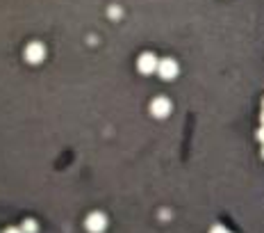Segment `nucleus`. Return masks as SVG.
<instances>
[{
	"mask_svg": "<svg viewBox=\"0 0 264 233\" xmlns=\"http://www.w3.org/2000/svg\"><path fill=\"white\" fill-rule=\"evenodd\" d=\"M157 66H160V60L153 55V53H144V55H139V60H137V69H139L144 76L155 74Z\"/></svg>",
	"mask_w": 264,
	"mask_h": 233,
	"instance_id": "obj_1",
	"label": "nucleus"
},
{
	"mask_svg": "<svg viewBox=\"0 0 264 233\" xmlns=\"http://www.w3.org/2000/svg\"><path fill=\"white\" fill-rule=\"evenodd\" d=\"M85 226L89 233H102L107 229V217L102 215V213H91V215L87 217Z\"/></svg>",
	"mask_w": 264,
	"mask_h": 233,
	"instance_id": "obj_2",
	"label": "nucleus"
},
{
	"mask_svg": "<svg viewBox=\"0 0 264 233\" xmlns=\"http://www.w3.org/2000/svg\"><path fill=\"white\" fill-rule=\"evenodd\" d=\"M157 74L162 76V80H173L178 76V62L166 57V60H160V66H157Z\"/></svg>",
	"mask_w": 264,
	"mask_h": 233,
	"instance_id": "obj_3",
	"label": "nucleus"
},
{
	"mask_svg": "<svg viewBox=\"0 0 264 233\" xmlns=\"http://www.w3.org/2000/svg\"><path fill=\"white\" fill-rule=\"evenodd\" d=\"M43 57H46V48H43V43L32 41L30 46L25 48V60L30 62V64H39V62H43Z\"/></svg>",
	"mask_w": 264,
	"mask_h": 233,
	"instance_id": "obj_4",
	"label": "nucleus"
},
{
	"mask_svg": "<svg viewBox=\"0 0 264 233\" xmlns=\"http://www.w3.org/2000/svg\"><path fill=\"white\" fill-rule=\"evenodd\" d=\"M150 112H153V116H157V119H164V116H169V114H171V101L164 99V96L155 99L153 103H150Z\"/></svg>",
	"mask_w": 264,
	"mask_h": 233,
	"instance_id": "obj_5",
	"label": "nucleus"
},
{
	"mask_svg": "<svg viewBox=\"0 0 264 233\" xmlns=\"http://www.w3.org/2000/svg\"><path fill=\"white\" fill-rule=\"evenodd\" d=\"M21 231L23 233H37V222H34V220H25L21 224Z\"/></svg>",
	"mask_w": 264,
	"mask_h": 233,
	"instance_id": "obj_6",
	"label": "nucleus"
},
{
	"mask_svg": "<svg viewBox=\"0 0 264 233\" xmlns=\"http://www.w3.org/2000/svg\"><path fill=\"white\" fill-rule=\"evenodd\" d=\"M209 233H232V231H228L226 226H221V224H214V226H212V231H209Z\"/></svg>",
	"mask_w": 264,
	"mask_h": 233,
	"instance_id": "obj_7",
	"label": "nucleus"
},
{
	"mask_svg": "<svg viewBox=\"0 0 264 233\" xmlns=\"http://www.w3.org/2000/svg\"><path fill=\"white\" fill-rule=\"evenodd\" d=\"M5 233H23L18 226H9V229H5Z\"/></svg>",
	"mask_w": 264,
	"mask_h": 233,
	"instance_id": "obj_8",
	"label": "nucleus"
},
{
	"mask_svg": "<svg viewBox=\"0 0 264 233\" xmlns=\"http://www.w3.org/2000/svg\"><path fill=\"white\" fill-rule=\"evenodd\" d=\"M257 139H260V142L264 144V126H262V128H260V130H257Z\"/></svg>",
	"mask_w": 264,
	"mask_h": 233,
	"instance_id": "obj_9",
	"label": "nucleus"
},
{
	"mask_svg": "<svg viewBox=\"0 0 264 233\" xmlns=\"http://www.w3.org/2000/svg\"><path fill=\"white\" fill-rule=\"evenodd\" d=\"M260 119H262V126H264V110H262V116H260Z\"/></svg>",
	"mask_w": 264,
	"mask_h": 233,
	"instance_id": "obj_10",
	"label": "nucleus"
},
{
	"mask_svg": "<svg viewBox=\"0 0 264 233\" xmlns=\"http://www.w3.org/2000/svg\"><path fill=\"white\" fill-rule=\"evenodd\" d=\"M262 110H264V101H262Z\"/></svg>",
	"mask_w": 264,
	"mask_h": 233,
	"instance_id": "obj_11",
	"label": "nucleus"
},
{
	"mask_svg": "<svg viewBox=\"0 0 264 233\" xmlns=\"http://www.w3.org/2000/svg\"><path fill=\"white\" fill-rule=\"evenodd\" d=\"M262 158H264V149H262Z\"/></svg>",
	"mask_w": 264,
	"mask_h": 233,
	"instance_id": "obj_12",
	"label": "nucleus"
}]
</instances>
